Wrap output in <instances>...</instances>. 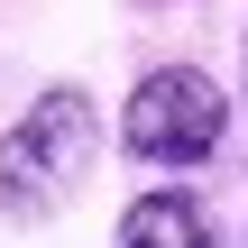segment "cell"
I'll list each match as a JSON object with an SVG mask.
<instances>
[{
	"mask_svg": "<svg viewBox=\"0 0 248 248\" xmlns=\"http://www.w3.org/2000/svg\"><path fill=\"white\" fill-rule=\"evenodd\" d=\"M92 156H101V110H92V92H83V83H46V92L0 129V212H9V221L64 212V202L83 193Z\"/></svg>",
	"mask_w": 248,
	"mask_h": 248,
	"instance_id": "cell-1",
	"label": "cell"
},
{
	"mask_svg": "<svg viewBox=\"0 0 248 248\" xmlns=\"http://www.w3.org/2000/svg\"><path fill=\"white\" fill-rule=\"evenodd\" d=\"M120 147L138 166H212L230 147V92L202 64H147L120 101Z\"/></svg>",
	"mask_w": 248,
	"mask_h": 248,
	"instance_id": "cell-2",
	"label": "cell"
},
{
	"mask_svg": "<svg viewBox=\"0 0 248 248\" xmlns=\"http://www.w3.org/2000/svg\"><path fill=\"white\" fill-rule=\"evenodd\" d=\"M120 248H221L212 230V202L202 193H184V184H156V193H129V212H120Z\"/></svg>",
	"mask_w": 248,
	"mask_h": 248,
	"instance_id": "cell-3",
	"label": "cell"
},
{
	"mask_svg": "<svg viewBox=\"0 0 248 248\" xmlns=\"http://www.w3.org/2000/svg\"><path fill=\"white\" fill-rule=\"evenodd\" d=\"M147 9H175V0H147Z\"/></svg>",
	"mask_w": 248,
	"mask_h": 248,
	"instance_id": "cell-4",
	"label": "cell"
}]
</instances>
